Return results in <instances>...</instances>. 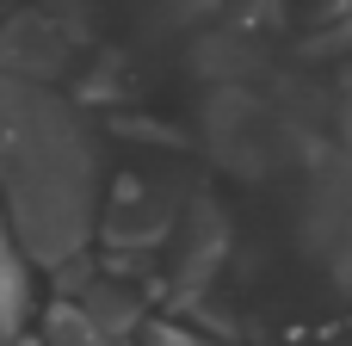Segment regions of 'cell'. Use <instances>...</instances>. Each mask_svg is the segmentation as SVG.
<instances>
[{
	"mask_svg": "<svg viewBox=\"0 0 352 346\" xmlns=\"http://www.w3.org/2000/svg\"><path fill=\"white\" fill-rule=\"evenodd\" d=\"M204 142H210V155L223 161V167H235V173H278L285 161H303V136H297V124H285L272 105H260L254 93H241V87H217V99L204 105Z\"/></svg>",
	"mask_w": 352,
	"mask_h": 346,
	"instance_id": "7a4b0ae2",
	"label": "cell"
},
{
	"mask_svg": "<svg viewBox=\"0 0 352 346\" xmlns=\"http://www.w3.org/2000/svg\"><path fill=\"white\" fill-rule=\"evenodd\" d=\"M80 310H87V316H93V328H99V334H111V340H124V334H136V328H142V310L130 303V291H124V285H105V279L87 291V303H80Z\"/></svg>",
	"mask_w": 352,
	"mask_h": 346,
	"instance_id": "277c9868",
	"label": "cell"
},
{
	"mask_svg": "<svg viewBox=\"0 0 352 346\" xmlns=\"http://www.w3.org/2000/svg\"><path fill=\"white\" fill-rule=\"evenodd\" d=\"M43 346H118V340L99 334L80 303H56V310L43 316Z\"/></svg>",
	"mask_w": 352,
	"mask_h": 346,
	"instance_id": "5b68a950",
	"label": "cell"
},
{
	"mask_svg": "<svg viewBox=\"0 0 352 346\" xmlns=\"http://www.w3.org/2000/svg\"><path fill=\"white\" fill-rule=\"evenodd\" d=\"M142 340H148V346H198L179 322H148V328H142Z\"/></svg>",
	"mask_w": 352,
	"mask_h": 346,
	"instance_id": "52a82bcc",
	"label": "cell"
},
{
	"mask_svg": "<svg viewBox=\"0 0 352 346\" xmlns=\"http://www.w3.org/2000/svg\"><path fill=\"white\" fill-rule=\"evenodd\" d=\"M19 316H25V272H19V260L6 248V229H0V340H12Z\"/></svg>",
	"mask_w": 352,
	"mask_h": 346,
	"instance_id": "8992f818",
	"label": "cell"
},
{
	"mask_svg": "<svg viewBox=\"0 0 352 346\" xmlns=\"http://www.w3.org/2000/svg\"><path fill=\"white\" fill-rule=\"evenodd\" d=\"M0 204L37 266H68L93 235L87 130L31 74H0Z\"/></svg>",
	"mask_w": 352,
	"mask_h": 346,
	"instance_id": "6da1fadb",
	"label": "cell"
},
{
	"mask_svg": "<svg viewBox=\"0 0 352 346\" xmlns=\"http://www.w3.org/2000/svg\"><path fill=\"white\" fill-rule=\"evenodd\" d=\"M167 223H173L167 198H155V192L136 186V180H118V192H111L105 210H99V229H105L111 248H148V241L167 235Z\"/></svg>",
	"mask_w": 352,
	"mask_h": 346,
	"instance_id": "3957f363",
	"label": "cell"
}]
</instances>
